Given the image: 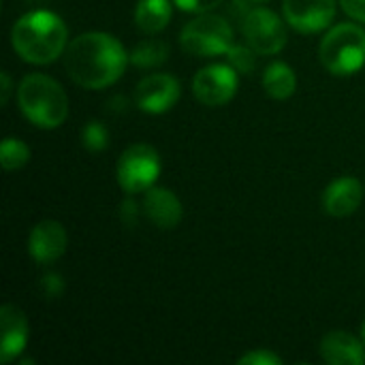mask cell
<instances>
[{"instance_id": "obj_1", "label": "cell", "mask_w": 365, "mask_h": 365, "mask_svg": "<svg viewBox=\"0 0 365 365\" xmlns=\"http://www.w3.org/2000/svg\"><path fill=\"white\" fill-rule=\"evenodd\" d=\"M130 64L124 45L107 32H86L68 41L64 68L68 77L88 90L113 86Z\"/></svg>"}, {"instance_id": "obj_2", "label": "cell", "mask_w": 365, "mask_h": 365, "mask_svg": "<svg viewBox=\"0 0 365 365\" xmlns=\"http://www.w3.org/2000/svg\"><path fill=\"white\" fill-rule=\"evenodd\" d=\"M11 45L28 64H51L66 51L68 28L60 15L47 9H36L13 24Z\"/></svg>"}, {"instance_id": "obj_3", "label": "cell", "mask_w": 365, "mask_h": 365, "mask_svg": "<svg viewBox=\"0 0 365 365\" xmlns=\"http://www.w3.org/2000/svg\"><path fill=\"white\" fill-rule=\"evenodd\" d=\"M17 105L24 118L45 130H53L68 118V96L64 88L45 73H30L17 86Z\"/></svg>"}, {"instance_id": "obj_4", "label": "cell", "mask_w": 365, "mask_h": 365, "mask_svg": "<svg viewBox=\"0 0 365 365\" xmlns=\"http://www.w3.org/2000/svg\"><path fill=\"white\" fill-rule=\"evenodd\" d=\"M321 64L336 77H351L365 66V30L344 21L331 26L319 45Z\"/></svg>"}, {"instance_id": "obj_5", "label": "cell", "mask_w": 365, "mask_h": 365, "mask_svg": "<svg viewBox=\"0 0 365 365\" xmlns=\"http://www.w3.org/2000/svg\"><path fill=\"white\" fill-rule=\"evenodd\" d=\"M180 45L186 53L197 58L227 56L233 45V28L222 15L212 11L199 13L182 28Z\"/></svg>"}, {"instance_id": "obj_6", "label": "cell", "mask_w": 365, "mask_h": 365, "mask_svg": "<svg viewBox=\"0 0 365 365\" xmlns=\"http://www.w3.org/2000/svg\"><path fill=\"white\" fill-rule=\"evenodd\" d=\"M160 175V154L150 143L128 145L115 167L118 184L128 195H141L156 186Z\"/></svg>"}, {"instance_id": "obj_7", "label": "cell", "mask_w": 365, "mask_h": 365, "mask_svg": "<svg viewBox=\"0 0 365 365\" xmlns=\"http://www.w3.org/2000/svg\"><path fill=\"white\" fill-rule=\"evenodd\" d=\"M287 19L265 6L250 9L242 19V34L259 56H276L287 47Z\"/></svg>"}, {"instance_id": "obj_8", "label": "cell", "mask_w": 365, "mask_h": 365, "mask_svg": "<svg viewBox=\"0 0 365 365\" xmlns=\"http://www.w3.org/2000/svg\"><path fill=\"white\" fill-rule=\"evenodd\" d=\"M237 86H240V73L229 62L207 64L199 68L192 79V92L197 101L207 107L227 105L235 96Z\"/></svg>"}, {"instance_id": "obj_9", "label": "cell", "mask_w": 365, "mask_h": 365, "mask_svg": "<svg viewBox=\"0 0 365 365\" xmlns=\"http://www.w3.org/2000/svg\"><path fill=\"white\" fill-rule=\"evenodd\" d=\"M182 94V86L178 77L169 73H154L143 77L135 88V103L143 113L160 115L167 113Z\"/></svg>"}, {"instance_id": "obj_10", "label": "cell", "mask_w": 365, "mask_h": 365, "mask_svg": "<svg viewBox=\"0 0 365 365\" xmlns=\"http://www.w3.org/2000/svg\"><path fill=\"white\" fill-rule=\"evenodd\" d=\"M336 0H284L282 4L287 24L302 34L327 30L336 19Z\"/></svg>"}, {"instance_id": "obj_11", "label": "cell", "mask_w": 365, "mask_h": 365, "mask_svg": "<svg viewBox=\"0 0 365 365\" xmlns=\"http://www.w3.org/2000/svg\"><path fill=\"white\" fill-rule=\"evenodd\" d=\"M68 246V233L58 220H41L28 235V255L41 265L58 261Z\"/></svg>"}, {"instance_id": "obj_12", "label": "cell", "mask_w": 365, "mask_h": 365, "mask_svg": "<svg viewBox=\"0 0 365 365\" xmlns=\"http://www.w3.org/2000/svg\"><path fill=\"white\" fill-rule=\"evenodd\" d=\"M143 214L158 229H175L182 220L184 207L178 195L169 188L152 186L143 192Z\"/></svg>"}, {"instance_id": "obj_13", "label": "cell", "mask_w": 365, "mask_h": 365, "mask_svg": "<svg viewBox=\"0 0 365 365\" xmlns=\"http://www.w3.org/2000/svg\"><path fill=\"white\" fill-rule=\"evenodd\" d=\"M0 325H2L0 361L6 365L19 359V355L28 344V319L17 306L4 304L0 308Z\"/></svg>"}, {"instance_id": "obj_14", "label": "cell", "mask_w": 365, "mask_h": 365, "mask_svg": "<svg viewBox=\"0 0 365 365\" xmlns=\"http://www.w3.org/2000/svg\"><path fill=\"white\" fill-rule=\"evenodd\" d=\"M364 199V186L353 175L334 180L323 192V210L334 218H349L357 212Z\"/></svg>"}, {"instance_id": "obj_15", "label": "cell", "mask_w": 365, "mask_h": 365, "mask_svg": "<svg viewBox=\"0 0 365 365\" xmlns=\"http://www.w3.org/2000/svg\"><path fill=\"white\" fill-rule=\"evenodd\" d=\"M321 357L329 365H365L364 340L349 331L334 329L321 340Z\"/></svg>"}, {"instance_id": "obj_16", "label": "cell", "mask_w": 365, "mask_h": 365, "mask_svg": "<svg viewBox=\"0 0 365 365\" xmlns=\"http://www.w3.org/2000/svg\"><path fill=\"white\" fill-rule=\"evenodd\" d=\"M263 90L274 101H287L297 90V75L287 62H272L263 71Z\"/></svg>"}, {"instance_id": "obj_17", "label": "cell", "mask_w": 365, "mask_h": 365, "mask_svg": "<svg viewBox=\"0 0 365 365\" xmlns=\"http://www.w3.org/2000/svg\"><path fill=\"white\" fill-rule=\"evenodd\" d=\"M171 0H139L135 6V24L145 34H156L171 21Z\"/></svg>"}, {"instance_id": "obj_18", "label": "cell", "mask_w": 365, "mask_h": 365, "mask_svg": "<svg viewBox=\"0 0 365 365\" xmlns=\"http://www.w3.org/2000/svg\"><path fill=\"white\" fill-rule=\"evenodd\" d=\"M167 58H169V45L165 41H158V38L141 41L128 53L130 64L139 66V68H156V66L165 64Z\"/></svg>"}, {"instance_id": "obj_19", "label": "cell", "mask_w": 365, "mask_h": 365, "mask_svg": "<svg viewBox=\"0 0 365 365\" xmlns=\"http://www.w3.org/2000/svg\"><path fill=\"white\" fill-rule=\"evenodd\" d=\"M30 160V148L15 137H6L0 145V165L4 171H17Z\"/></svg>"}, {"instance_id": "obj_20", "label": "cell", "mask_w": 365, "mask_h": 365, "mask_svg": "<svg viewBox=\"0 0 365 365\" xmlns=\"http://www.w3.org/2000/svg\"><path fill=\"white\" fill-rule=\"evenodd\" d=\"M227 62L240 73V75H250L257 66V51L246 43V45H237L233 43L231 49L227 51Z\"/></svg>"}, {"instance_id": "obj_21", "label": "cell", "mask_w": 365, "mask_h": 365, "mask_svg": "<svg viewBox=\"0 0 365 365\" xmlns=\"http://www.w3.org/2000/svg\"><path fill=\"white\" fill-rule=\"evenodd\" d=\"M81 143L90 152H103L109 145V130L103 122L92 120L81 128Z\"/></svg>"}, {"instance_id": "obj_22", "label": "cell", "mask_w": 365, "mask_h": 365, "mask_svg": "<svg viewBox=\"0 0 365 365\" xmlns=\"http://www.w3.org/2000/svg\"><path fill=\"white\" fill-rule=\"evenodd\" d=\"M240 365H282V357H278L276 353L267 351V349H259V351H250L244 357L237 359Z\"/></svg>"}, {"instance_id": "obj_23", "label": "cell", "mask_w": 365, "mask_h": 365, "mask_svg": "<svg viewBox=\"0 0 365 365\" xmlns=\"http://www.w3.org/2000/svg\"><path fill=\"white\" fill-rule=\"evenodd\" d=\"M171 2H173V6H178L186 13H195V15L214 11L216 6L222 4V0H171Z\"/></svg>"}, {"instance_id": "obj_24", "label": "cell", "mask_w": 365, "mask_h": 365, "mask_svg": "<svg viewBox=\"0 0 365 365\" xmlns=\"http://www.w3.org/2000/svg\"><path fill=\"white\" fill-rule=\"evenodd\" d=\"M41 289H43L45 297L56 299V297H60V295H62V291H64V280H62V276H60V274L49 272V274H45V276L41 278Z\"/></svg>"}, {"instance_id": "obj_25", "label": "cell", "mask_w": 365, "mask_h": 365, "mask_svg": "<svg viewBox=\"0 0 365 365\" xmlns=\"http://www.w3.org/2000/svg\"><path fill=\"white\" fill-rule=\"evenodd\" d=\"M340 4L349 17L365 24V0H340Z\"/></svg>"}, {"instance_id": "obj_26", "label": "cell", "mask_w": 365, "mask_h": 365, "mask_svg": "<svg viewBox=\"0 0 365 365\" xmlns=\"http://www.w3.org/2000/svg\"><path fill=\"white\" fill-rule=\"evenodd\" d=\"M120 210H122V218H124L126 222H128V216H130V222H135V220L139 218V210H137V205H135L130 199H126V201L122 203Z\"/></svg>"}, {"instance_id": "obj_27", "label": "cell", "mask_w": 365, "mask_h": 365, "mask_svg": "<svg viewBox=\"0 0 365 365\" xmlns=\"http://www.w3.org/2000/svg\"><path fill=\"white\" fill-rule=\"evenodd\" d=\"M0 81H2V94H0V103L6 105L11 98V75L9 73H0Z\"/></svg>"}, {"instance_id": "obj_28", "label": "cell", "mask_w": 365, "mask_h": 365, "mask_svg": "<svg viewBox=\"0 0 365 365\" xmlns=\"http://www.w3.org/2000/svg\"><path fill=\"white\" fill-rule=\"evenodd\" d=\"M361 340H364V346H365V321H364V327H361Z\"/></svg>"}, {"instance_id": "obj_29", "label": "cell", "mask_w": 365, "mask_h": 365, "mask_svg": "<svg viewBox=\"0 0 365 365\" xmlns=\"http://www.w3.org/2000/svg\"><path fill=\"white\" fill-rule=\"evenodd\" d=\"M248 2H265V0H248Z\"/></svg>"}, {"instance_id": "obj_30", "label": "cell", "mask_w": 365, "mask_h": 365, "mask_svg": "<svg viewBox=\"0 0 365 365\" xmlns=\"http://www.w3.org/2000/svg\"><path fill=\"white\" fill-rule=\"evenodd\" d=\"M28 2H38V0H28Z\"/></svg>"}]
</instances>
